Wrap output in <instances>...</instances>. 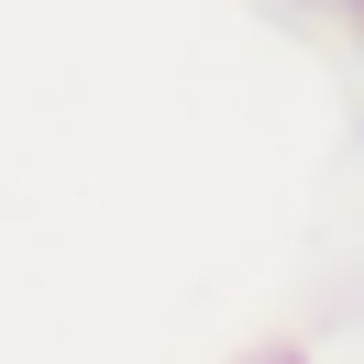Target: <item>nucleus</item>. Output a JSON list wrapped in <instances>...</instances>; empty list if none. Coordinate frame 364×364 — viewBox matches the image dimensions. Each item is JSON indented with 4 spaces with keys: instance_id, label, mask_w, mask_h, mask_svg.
<instances>
[{
    "instance_id": "f03ea898",
    "label": "nucleus",
    "mask_w": 364,
    "mask_h": 364,
    "mask_svg": "<svg viewBox=\"0 0 364 364\" xmlns=\"http://www.w3.org/2000/svg\"><path fill=\"white\" fill-rule=\"evenodd\" d=\"M254 364H309V353H298V342H276V353H254Z\"/></svg>"
},
{
    "instance_id": "f257e3e1",
    "label": "nucleus",
    "mask_w": 364,
    "mask_h": 364,
    "mask_svg": "<svg viewBox=\"0 0 364 364\" xmlns=\"http://www.w3.org/2000/svg\"><path fill=\"white\" fill-rule=\"evenodd\" d=\"M320 11H342V23H353V45H364V0H320Z\"/></svg>"
}]
</instances>
